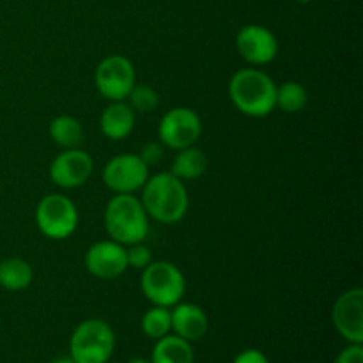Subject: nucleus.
I'll return each mask as SVG.
<instances>
[{
    "mask_svg": "<svg viewBox=\"0 0 363 363\" xmlns=\"http://www.w3.org/2000/svg\"><path fill=\"white\" fill-rule=\"evenodd\" d=\"M142 206L147 216L160 223H177L188 211V191L179 177L162 172L149 177L142 186Z\"/></svg>",
    "mask_w": 363,
    "mask_h": 363,
    "instance_id": "f257e3e1",
    "label": "nucleus"
},
{
    "mask_svg": "<svg viewBox=\"0 0 363 363\" xmlns=\"http://www.w3.org/2000/svg\"><path fill=\"white\" fill-rule=\"evenodd\" d=\"M229 98L245 116L266 117L277 108V85L264 71L245 67L230 78Z\"/></svg>",
    "mask_w": 363,
    "mask_h": 363,
    "instance_id": "f03ea898",
    "label": "nucleus"
},
{
    "mask_svg": "<svg viewBox=\"0 0 363 363\" xmlns=\"http://www.w3.org/2000/svg\"><path fill=\"white\" fill-rule=\"evenodd\" d=\"M105 229L117 243L130 247L144 243L149 233V216L140 199L133 194H117L105 208Z\"/></svg>",
    "mask_w": 363,
    "mask_h": 363,
    "instance_id": "7ed1b4c3",
    "label": "nucleus"
},
{
    "mask_svg": "<svg viewBox=\"0 0 363 363\" xmlns=\"http://www.w3.org/2000/svg\"><path fill=\"white\" fill-rule=\"evenodd\" d=\"M116 347L112 326L103 319H87L74 328L69 357L77 363H108Z\"/></svg>",
    "mask_w": 363,
    "mask_h": 363,
    "instance_id": "20e7f679",
    "label": "nucleus"
},
{
    "mask_svg": "<svg viewBox=\"0 0 363 363\" xmlns=\"http://www.w3.org/2000/svg\"><path fill=\"white\" fill-rule=\"evenodd\" d=\"M140 289L152 305L172 308L183 300L186 282L176 264L169 261H152L142 269Z\"/></svg>",
    "mask_w": 363,
    "mask_h": 363,
    "instance_id": "39448f33",
    "label": "nucleus"
},
{
    "mask_svg": "<svg viewBox=\"0 0 363 363\" xmlns=\"http://www.w3.org/2000/svg\"><path fill=\"white\" fill-rule=\"evenodd\" d=\"M35 223L43 236L57 241L66 240L77 230V206L66 195H45L35 209Z\"/></svg>",
    "mask_w": 363,
    "mask_h": 363,
    "instance_id": "423d86ee",
    "label": "nucleus"
},
{
    "mask_svg": "<svg viewBox=\"0 0 363 363\" xmlns=\"http://www.w3.org/2000/svg\"><path fill=\"white\" fill-rule=\"evenodd\" d=\"M96 89L110 101H124L137 84V73L130 59L108 55L98 64L94 73Z\"/></svg>",
    "mask_w": 363,
    "mask_h": 363,
    "instance_id": "0eeeda50",
    "label": "nucleus"
},
{
    "mask_svg": "<svg viewBox=\"0 0 363 363\" xmlns=\"http://www.w3.org/2000/svg\"><path fill=\"white\" fill-rule=\"evenodd\" d=\"M201 133V117L197 116V112L186 108V106L170 108L162 117L158 126V137L162 144H165L170 149H176V151L195 145Z\"/></svg>",
    "mask_w": 363,
    "mask_h": 363,
    "instance_id": "6e6552de",
    "label": "nucleus"
},
{
    "mask_svg": "<svg viewBox=\"0 0 363 363\" xmlns=\"http://www.w3.org/2000/svg\"><path fill=\"white\" fill-rule=\"evenodd\" d=\"M149 179V167L138 155L113 156L103 169V183L116 194H135Z\"/></svg>",
    "mask_w": 363,
    "mask_h": 363,
    "instance_id": "1a4fd4ad",
    "label": "nucleus"
},
{
    "mask_svg": "<svg viewBox=\"0 0 363 363\" xmlns=\"http://www.w3.org/2000/svg\"><path fill=\"white\" fill-rule=\"evenodd\" d=\"M332 321L337 332L347 342H363V289L354 287L337 298L332 311Z\"/></svg>",
    "mask_w": 363,
    "mask_h": 363,
    "instance_id": "9d476101",
    "label": "nucleus"
},
{
    "mask_svg": "<svg viewBox=\"0 0 363 363\" xmlns=\"http://www.w3.org/2000/svg\"><path fill=\"white\" fill-rule=\"evenodd\" d=\"M236 50L241 59L252 66H264L279 53V41L275 34L262 25H245L236 35Z\"/></svg>",
    "mask_w": 363,
    "mask_h": 363,
    "instance_id": "9b49d317",
    "label": "nucleus"
},
{
    "mask_svg": "<svg viewBox=\"0 0 363 363\" xmlns=\"http://www.w3.org/2000/svg\"><path fill=\"white\" fill-rule=\"evenodd\" d=\"M92 169L94 162L89 152L82 151L80 147L64 149V152H60L50 165V177L59 188L71 190L87 183Z\"/></svg>",
    "mask_w": 363,
    "mask_h": 363,
    "instance_id": "f8f14e48",
    "label": "nucleus"
},
{
    "mask_svg": "<svg viewBox=\"0 0 363 363\" xmlns=\"http://www.w3.org/2000/svg\"><path fill=\"white\" fill-rule=\"evenodd\" d=\"M85 268L99 280H113L128 269L126 248L113 240L91 245L85 254Z\"/></svg>",
    "mask_w": 363,
    "mask_h": 363,
    "instance_id": "ddd939ff",
    "label": "nucleus"
},
{
    "mask_svg": "<svg viewBox=\"0 0 363 363\" xmlns=\"http://www.w3.org/2000/svg\"><path fill=\"white\" fill-rule=\"evenodd\" d=\"M170 321H172L174 335L181 337L188 342L202 339L209 326L208 315L199 305L181 303V301L174 305L170 311Z\"/></svg>",
    "mask_w": 363,
    "mask_h": 363,
    "instance_id": "4468645a",
    "label": "nucleus"
},
{
    "mask_svg": "<svg viewBox=\"0 0 363 363\" xmlns=\"http://www.w3.org/2000/svg\"><path fill=\"white\" fill-rule=\"evenodd\" d=\"M101 133L110 140H124L135 128V112L124 101H112L99 117Z\"/></svg>",
    "mask_w": 363,
    "mask_h": 363,
    "instance_id": "2eb2a0df",
    "label": "nucleus"
},
{
    "mask_svg": "<svg viewBox=\"0 0 363 363\" xmlns=\"http://www.w3.org/2000/svg\"><path fill=\"white\" fill-rule=\"evenodd\" d=\"M195 354L191 342L177 335H165L156 340L151 363H194Z\"/></svg>",
    "mask_w": 363,
    "mask_h": 363,
    "instance_id": "dca6fc26",
    "label": "nucleus"
},
{
    "mask_svg": "<svg viewBox=\"0 0 363 363\" xmlns=\"http://www.w3.org/2000/svg\"><path fill=\"white\" fill-rule=\"evenodd\" d=\"M50 137L59 147L77 149L84 142V126L73 116H57L50 123Z\"/></svg>",
    "mask_w": 363,
    "mask_h": 363,
    "instance_id": "f3484780",
    "label": "nucleus"
},
{
    "mask_svg": "<svg viewBox=\"0 0 363 363\" xmlns=\"http://www.w3.org/2000/svg\"><path fill=\"white\" fill-rule=\"evenodd\" d=\"M206 169H208V156L201 149L190 145V147H184L177 151L170 172L176 177H179L181 181L199 179L206 172Z\"/></svg>",
    "mask_w": 363,
    "mask_h": 363,
    "instance_id": "a211bd4d",
    "label": "nucleus"
},
{
    "mask_svg": "<svg viewBox=\"0 0 363 363\" xmlns=\"http://www.w3.org/2000/svg\"><path fill=\"white\" fill-rule=\"evenodd\" d=\"M32 282V268L27 261L18 257L0 262V286L7 291H23Z\"/></svg>",
    "mask_w": 363,
    "mask_h": 363,
    "instance_id": "6ab92c4d",
    "label": "nucleus"
},
{
    "mask_svg": "<svg viewBox=\"0 0 363 363\" xmlns=\"http://www.w3.org/2000/svg\"><path fill=\"white\" fill-rule=\"evenodd\" d=\"M308 101V92L298 82H284L280 87H277L275 106H279L286 113H296L305 108Z\"/></svg>",
    "mask_w": 363,
    "mask_h": 363,
    "instance_id": "aec40b11",
    "label": "nucleus"
},
{
    "mask_svg": "<svg viewBox=\"0 0 363 363\" xmlns=\"http://www.w3.org/2000/svg\"><path fill=\"white\" fill-rule=\"evenodd\" d=\"M142 332L145 337L152 340H158L162 337L169 335L172 332V321H170V311L165 307L149 308L142 318Z\"/></svg>",
    "mask_w": 363,
    "mask_h": 363,
    "instance_id": "412c9836",
    "label": "nucleus"
},
{
    "mask_svg": "<svg viewBox=\"0 0 363 363\" xmlns=\"http://www.w3.org/2000/svg\"><path fill=\"white\" fill-rule=\"evenodd\" d=\"M128 105L131 106L135 113H149L152 110H156L160 101L158 92L155 91L149 85H137L131 89L130 94H128Z\"/></svg>",
    "mask_w": 363,
    "mask_h": 363,
    "instance_id": "4be33fe9",
    "label": "nucleus"
},
{
    "mask_svg": "<svg viewBox=\"0 0 363 363\" xmlns=\"http://www.w3.org/2000/svg\"><path fill=\"white\" fill-rule=\"evenodd\" d=\"M126 261L128 268L144 269L145 266H149L152 262L151 250L144 243L130 245V248H126Z\"/></svg>",
    "mask_w": 363,
    "mask_h": 363,
    "instance_id": "5701e85b",
    "label": "nucleus"
},
{
    "mask_svg": "<svg viewBox=\"0 0 363 363\" xmlns=\"http://www.w3.org/2000/svg\"><path fill=\"white\" fill-rule=\"evenodd\" d=\"M335 363H363V346L362 344H350L344 347L335 358Z\"/></svg>",
    "mask_w": 363,
    "mask_h": 363,
    "instance_id": "b1692460",
    "label": "nucleus"
},
{
    "mask_svg": "<svg viewBox=\"0 0 363 363\" xmlns=\"http://www.w3.org/2000/svg\"><path fill=\"white\" fill-rule=\"evenodd\" d=\"M138 156L144 160L145 165L151 167V165H156V163H160V160L163 158V149L162 145L156 144V142H149V144L144 145V149H142V152Z\"/></svg>",
    "mask_w": 363,
    "mask_h": 363,
    "instance_id": "393cba45",
    "label": "nucleus"
},
{
    "mask_svg": "<svg viewBox=\"0 0 363 363\" xmlns=\"http://www.w3.org/2000/svg\"><path fill=\"white\" fill-rule=\"evenodd\" d=\"M233 363H269L266 354L259 350H245L234 358Z\"/></svg>",
    "mask_w": 363,
    "mask_h": 363,
    "instance_id": "a878e982",
    "label": "nucleus"
},
{
    "mask_svg": "<svg viewBox=\"0 0 363 363\" xmlns=\"http://www.w3.org/2000/svg\"><path fill=\"white\" fill-rule=\"evenodd\" d=\"M50 363H77V362H74L71 357H59V358H55V360L50 362Z\"/></svg>",
    "mask_w": 363,
    "mask_h": 363,
    "instance_id": "bb28decb",
    "label": "nucleus"
},
{
    "mask_svg": "<svg viewBox=\"0 0 363 363\" xmlns=\"http://www.w3.org/2000/svg\"><path fill=\"white\" fill-rule=\"evenodd\" d=\"M128 363H151L149 360H145V358H131Z\"/></svg>",
    "mask_w": 363,
    "mask_h": 363,
    "instance_id": "cd10ccee",
    "label": "nucleus"
},
{
    "mask_svg": "<svg viewBox=\"0 0 363 363\" xmlns=\"http://www.w3.org/2000/svg\"><path fill=\"white\" fill-rule=\"evenodd\" d=\"M294 2H300V4H308V2H312V0H294Z\"/></svg>",
    "mask_w": 363,
    "mask_h": 363,
    "instance_id": "c85d7f7f",
    "label": "nucleus"
}]
</instances>
